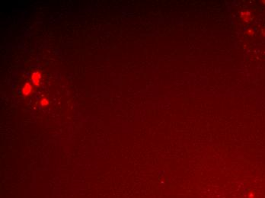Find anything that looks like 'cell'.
Returning <instances> with one entry per match:
<instances>
[{
  "label": "cell",
  "mask_w": 265,
  "mask_h": 198,
  "mask_svg": "<svg viewBox=\"0 0 265 198\" xmlns=\"http://www.w3.org/2000/svg\"><path fill=\"white\" fill-rule=\"evenodd\" d=\"M41 79H42V76L40 72H33L32 75H31V81H32L33 84L35 85V86H39L41 84Z\"/></svg>",
  "instance_id": "6da1fadb"
},
{
  "label": "cell",
  "mask_w": 265,
  "mask_h": 198,
  "mask_svg": "<svg viewBox=\"0 0 265 198\" xmlns=\"http://www.w3.org/2000/svg\"><path fill=\"white\" fill-rule=\"evenodd\" d=\"M31 92H32V86L28 82L25 83L24 87L22 88V95H23L24 96H28V95H30V94L31 93Z\"/></svg>",
  "instance_id": "7a4b0ae2"
},
{
  "label": "cell",
  "mask_w": 265,
  "mask_h": 198,
  "mask_svg": "<svg viewBox=\"0 0 265 198\" xmlns=\"http://www.w3.org/2000/svg\"><path fill=\"white\" fill-rule=\"evenodd\" d=\"M41 105L42 106H47L49 105V101L47 100V98H43L42 100L41 101Z\"/></svg>",
  "instance_id": "3957f363"
}]
</instances>
